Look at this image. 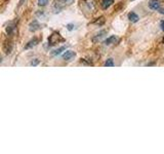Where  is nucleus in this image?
<instances>
[{"label":"nucleus","mask_w":164,"mask_h":154,"mask_svg":"<svg viewBox=\"0 0 164 154\" xmlns=\"http://www.w3.org/2000/svg\"><path fill=\"white\" fill-rule=\"evenodd\" d=\"M95 24H99V25H103L104 23H105V19H104V16H101V18H99V20L95 21Z\"/></svg>","instance_id":"obj_13"},{"label":"nucleus","mask_w":164,"mask_h":154,"mask_svg":"<svg viewBox=\"0 0 164 154\" xmlns=\"http://www.w3.org/2000/svg\"><path fill=\"white\" fill-rule=\"evenodd\" d=\"M113 2H114V0H103V1H102V7H103L104 9L109 8V7L113 4Z\"/></svg>","instance_id":"obj_6"},{"label":"nucleus","mask_w":164,"mask_h":154,"mask_svg":"<svg viewBox=\"0 0 164 154\" xmlns=\"http://www.w3.org/2000/svg\"><path fill=\"white\" fill-rule=\"evenodd\" d=\"M74 0H56L54 3V8L56 9V12H60L62 8H64L67 5H70Z\"/></svg>","instance_id":"obj_3"},{"label":"nucleus","mask_w":164,"mask_h":154,"mask_svg":"<svg viewBox=\"0 0 164 154\" xmlns=\"http://www.w3.org/2000/svg\"><path fill=\"white\" fill-rule=\"evenodd\" d=\"M38 63H39V61H38V60H36V61H35V62H32V63H31V65H33V66H36Z\"/></svg>","instance_id":"obj_17"},{"label":"nucleus","mask_w":164,"mask_h":154,"mask_svg":"<svg viewBox=\"0 0 164 154\" xmlns=\"http://www.w3.org/2000/svg\"><path fill=\"white\" fill-rule=\"evenodd\" d=\"M162 42H163V43H164V37H163V39H162Z\"/></svg>","instance_id":"obj_19"},{"label":"nucleus","mask_w":164,"mask_h":154,"mask_svg":"<svg viewBox=\"0 0 164 154\" xmlns=\"http://www.w3.org/2000/svg\"><path fill=\"white\" fill-rule=\"evenodd\" d=\"M160 12H161V14H164V8L162 9V10H160Z\"/></svg>","instance_id":"obj_18"},{"label":"nucleus","mask_w":164,"mask_h":154,"mask_svg":"<svg viewBox=\"0 0 164 154\" xmlns=\"http://www.w3.org/2000/svg\"><path fill=\"white\" fill-rule=\"evenodd\" d=\"M128 19H129V21L132 22V23H137V21H139V16H137L135 12H129V14H128Z\"/></svg>","instance_id":"obj_7"},{"label":"nucleus","mask_w":164,"mask_h":154,"mask_svg":"<svg viewBox=\"0 0 164 154\" xmlns=\"http://www.w3.org/2000/svg\"><path fill=\"white\" fill-rule=\"evenodd\" d=\"M81 6L83 12H88L89 14H92L95 10L97 3H95V0H81Z\"/></svg>","instance_id":"obj_1"},{"label":"nucleus","mask_w":164,"mask_h":154,"mask_svg":"<svg viewBox=\"0 0 164 154\" xmlns=\"http://www.w3.org/2000/svg\"><path fill=\"white\" fill-rule=\"evenodd\" d=\"M115 41H116V37L110 36L109 38H107L106 40H105V44H106V45H110L112 43H115Z\"/></svg>","instance_id":"obj_10"},{"label":"nucleus","mask_w":164,"mask_h":154,"mask_svg":"<svg viewBox=\"0 0 164 154\" xmlns=\"http://www.w3.org/2000/svg\"><path fill=\"white\" fill-rule=\"evenodd\" d=\"M39 42V39L38 38H34L32 39L31 41H30L29 43H28L27 45H26V48H30V47H33V46H35L37 44V43Z\"/></svg>","instance_id":"obj_9"},{"label":"nucleus","mask_w":164,"mask_h":154,"mask_svg":"<svg viewBox=\"0 0 164 154\" xmlns=\"http://www.w3.org/2000/svg\"><path fill=\"white\" fill-rule=\"evenodd\" d=\"M65 39L64 37L62 36L58 32H54L49 37H48V44L49 45H56V43H60V42H64Z\"/></svg>","instance_id":"obj_2"},{"label":"nucleus","mask_w":164,"mask_h":154,"mask_svg":"<svg viewBox=\"0 0 164 154\" xmlns=\"http://www.w3.org/2000/svg\"><path fill=\"white\" fill-rule=\"evenodd\" d=\"M160 27H161L162 31H164V21H161V22H160Z\"/></svg>","instance_id":"obj_16"},{"label":"nucleus","mask_w":164,"mask_h":154,"mask_svg":"<svg viewBox=\"0 0 164 154\" xmlns=\"http://www.w3.org/2000/svg\"><path fill=\"white\" fill-rule=\"evenodd\" d=\"M75 56H76V54H75L74 52L68 50V52H66L65 54H63V59L65 60V61H71L72 59H74Z\"/></svg>","instance_id":"obj_4"},{"label":"nucleus","mask_w":164,"mask_h":154,"mask_svg":"<svg viewBox=\"0 0 164 154\" xmlns=\"http://www.w3.org/2000/svg\"><path fill=\"white\" fill-rule=\"evenodd\" d=\"M38 29H39V24L37 23L36 21H35V22H33V23L30 25V31L35 32L36 30H38Z\"/></svg>","instance_id":"obj_11"},{"label":"nucleus","mask_w":164,"mask_h":154,"mask_svg":"<svg viewBox=\"0 0 164 154\" xmlns=\"http://www.w3.org/2000/svg\"><path fill=\"white\" fill-rule=\"evenodd\" d=\"M48 3V0H38V4L40 6H45Z\"/></svg>","instance_id":"obj_14"},{"label":"nucleus","mask_w":164,"mask_h":154,"mask_svg":"<svg viewBox=\"0 0 164 154\" xmlns=\"http://www.w3.org/2000/svg\"><path fill=\"white\" fill-rule=\"evenodd\" d=\"M105 66H106V67H113V66H114V62H113V60L108 59L106 61V63H105Z\"/></svg>","instance_id":"obj_12"},{"label":"nucleus","mask_w":164,"mask_h":154,"mask_svg":"<svg viewBox=\"0 0 164 154\" xmlns=\"http://www.w3.org/2000/svg\"><path fill=\"white\" fill-rule=\"evenodd\" d=\"M104 34H106V31H101L99 34H97L95 37H93V38H92V41H93V42H97V41L101 40V39L103 38L104 36H105Z\"/></svg>","instance_id":"obj_8"},{"label":"nucleus","mask_w":164,"mask_h":154,"mask_svg":"<svg viewBox=\"0 0 164 154\" xmlns=\"http://www.w3.org/2000/svg\"><path fill=\"white\" fill-rule=\"evenodd\" d=\"M66 50L65 46H63V47H60V48H58V50H54V54H60L62 52H63V50Z\"/></svg>","instance_id":"obj_15"},{"label":"nucleus","mask_w":164,"mask_h":154,"mask_svg":"<svg viewBox=\"0 0 164 154\" xmlns=\"http://www.w3.org/2000/svg\"><path fill=\"white\" fill-rule=\"evenodd\" d=\"M149 6H150L151 9L153 10H158L160 8V2L158 0H151L149 2Z\"/></svg>","instance_id":"obj_5"}]
</instances>
